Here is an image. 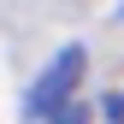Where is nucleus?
<instances>
[{
    "mask_svg": "<svg viewBox=\"0 0 124 124\" xmlns=\"http://www.w3.org/2000/svg\"><path fill=\"white\" fill-rule=\"evenodd\" d=\"M77 83H83V47H59V53H53V65L30 83L24 112H30V118H59V112L71 106Z\"/></svg>",
    "mask_w": 124,
    "mask_h": 124,
    "instance_id": "1",
    "label": "nucleus"
}]
</instances>
